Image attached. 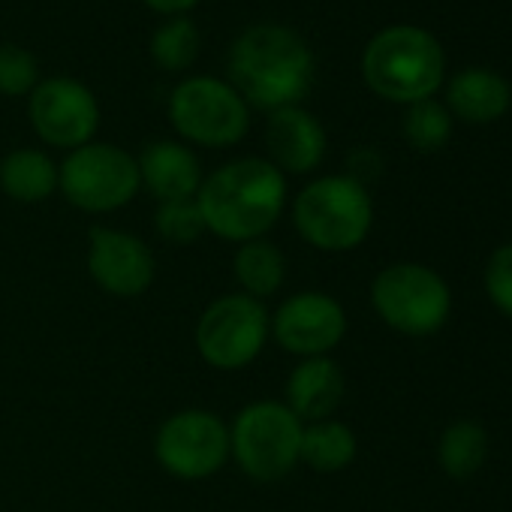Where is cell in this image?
Returning a JSON list of instances; mask_svg holds the SVG:
<instances>
[{
    "label": "cell",
    "mask_w": 512,
    "mask_h": 512,
    "mask_svg": "<svg viewBox=\"0 0 512 512\" xmlns=\"http://www.w3.org/2000/svg\"><path fill=\"white\" fill-rule=\"evenodd\" d=\"M317 79V58L302 34L284 25H253L229 49V85L253 109L299 106Z\"/></svg>",
    "instance_id": "6da1fadb"
},
{
    "label": "cell",
    "mask_w": 512,
    "mask_h": 512,
    "mask_svg": "<svg viewBox=\"0 0 512 512\" xmlns=\"http://www.w3.org/2000/svg\"><path fill=\"white\" fill-rule=\"evenodd\" d=\"M196 205L205 229L226 241L263 238L284 214L287 175L263 157H241L199 184Z\"/></svg>",
    "instance_id": "7a4b0ae2"
},
{
    "label": "cell",
    "mask_w": 512,
    "mask_h": 512,
    "mask_svg": "<svg viewBox=\"0 0 512 512\" xmlns=\"http://www.w3.org/2000/svg\"><path fill=\"white\" fill-rule=\"evenodd\" d=\"M362 76L377 97L410 106L437 94L446 79V55L431 31L392 25L365 46Z\"/></svg>",
    "instance_id": "3957f363"
},
{
    "label": "cell",
    "mask_w": 512,
    "mask_h": 512,
    "mask_svg": "<svg viewBox=\"0 0 512 512\" xmlns=\"http://www.w3.org/2000/svg\"><path fill=\"white\" fill-rule=\"evenodd\" d=\"M299 235L326 253L356 250L374 223V202L368 187L350 175H326L311 181L293 205Z\"/></svg>",
    "instance_id": "277c9868"
},
{
    "label": "cell",
    "mask_w": 512,
    "mask_h": 512,
    "mask_svg": "<svg viewBox=\"0 0 512 512\" xmlns=\"http://www.w3.org/2000/svg\"><path fill=\"white\" fill-rule=\"evenodd\" d=\"M302 419L281 401L247 404L229 428V455L256 482H278L299 464Z\"/></svg>",
    "instance_id": "5b68a950"
},
{
    "label": "cell",
    "mask_w": 512,
    "mask_h": 512,
    "mask_svg": "<svg viewBox=\"0 0 512 512\" xmlns=\"http://www.w3.org/2000/svg\"><path fill=\"white\" fill-rule=\"evenodd\" d=\"M371 305L389 329L425 338L446 326L452 293L434 269L422 263H395L374 278Z\"/></svg>",
    "instance_id": "8992f818"
},
{
    "label": "cell",
    "mask_w": 512,
    "mask_h": 512,
    "mask_svg": "<svg viewBox=\"0 0 512 512\" xmlns=\"http://www.w3.org/2000/svg\"><path fill=\"white\" fill-rule=\"evenodd\" d=\"M172 127L202 148H229L250 127V106L241 94L214 76H190L169 97Z\"/></svg>",
    "instance_id": "52a82bcc"
},
{
    "label": "cell",
    "mask_w": 512,
    "mask_h": 512,
    "mask_svg": "<svg viewBox=\"0 0 512 512\" xmlns=\"http://www.w3.org/2000/svg\"><path fill=\"white\" fill-rule=\"evenodd\" d=\"M58 187L82 211H115L133 202V196L139 193V163L118 145L88 142L70 151V157L58 169Z\"/></svg>",
    "instance_id": "ba28073f"
},
{
    "label": "cell",
    "mask_w": 512,
    "mask_h": 512,
    "mask_svg": "<svg viewBox=\"0 0 512 512\" xmlns=\"http://www.w3.org/2000/svg\"><path fill=\"white\" fill-rule=\"evenodd\" d=\"M269 338V314L263 302L244 293L211 302L196 323V350L217 371H238L260 356Z\"/></svg>",
    "instance_id": "9c48e42d"
},
{
    "label": "cell",
    "mask_w": 512,
    "mask_h": 512,
    "mask_svg": "<svg viewBox=\"0 0 512 512\" xmlns=\"http://www.w3.org/2000/svg\"><path fill=\"white\" fill-rule=\"evenodd\" d=\"M154 452L166 473L178 479H205L229 458V428L208 410H181L160 425Z\"/></svg>",
    "instance_id": "30bf717a"
},
{
    "label": "cell",
    "mask_w": 512,
    "mask_h": 512,
    "mask_svg": "<svg viewBox=\"0 0 512 512\" xmlns=\"http://www.w3.org/2000/svg\"><path fill=\"white\" fill-rule=\"evenodd\" d=\"M31 124L55 148H82L100 127V103L88 85L70 76L46 79L31 94Z\"/></svg>",
    "instance_id": "8fae6325"
},
{
    "label": "cell",
    "mask_w": 512,
    "mask_h": 512,
    "mask_svg": "<svg viewBox=\"0 0 512 512\" xmlns=\"http://www.w3.org/2000/svg\"><path fill=\"white\" fill-rule=\"evenodd\" d=\"M275 341L281 350L314 359L335 350L347 335V314L341 302L326 293H299L287 299L272 320Z\"/></svg>",
    "instance_id": "7c38bea8"
},
{
    "label": "cell",
    "mask_w": 512,
    "mask_h": 512,
    "mask_svg": "<svg viewBox=\"0 0 512 512\" xmlns=\"http://www.w3.org/2000/svg\"><path fill=\"white\" fill-rule=\"evenodd\" d=\"M88 272L109 296L136 299L154 281V253L142 238L130 232L94 226L88 247Z\"/></svg>",
    "instance_id": "4fadbf2b"
},
{
    "label": "cell",
    "mask_w": 512,
    "mask_h": 512,
    "mask_svg": "<svg viewBox=\"0 0 512 512\" xmlns=\"http://www.w3.org/2000/svg\"><path fill=\"white\" fill-rule=\"evenodd\" d=\"M326 130L323 124L305 112L302 106H287L269 115L266 124V148L269 163L278 166L284 175H308L314 172L326 157Z\"/></svg>",
    "instance_id": "5bb4252c"
},
{
    "label": "cell",
    "mask_w": 512,
    "mask_h": 512,
    "mask_svg": "<svg viewBox=\"0 0 512 512\" xmlns=\"http://www.w3.org/2000/svg\"><path fill=\"white\" fill-rule=\"evenodd\" d=\"M139 163V181L160 199V202H175V199H193L202 184V166L190 148L181 142H151L145 151L136 157Z\"/></svg>",
    "instance_id": "9a60e30c"
},
{
    "label": "cell",
    "mask_w": 512,
    "mask_h": 512,
    "mask_svg": "<svg viewBox=\"0 0 512 512\" xmlns=\"http://www.w3.org/2000/svg\"><path fill=\"white\" fill-rule=\"evenodd\" d=\"M452 118H461L467 124H491L503 118L512 106V88L509 82L485 67H467L455 73L446 85V103Z\"/></svg>",
    "instance_id": "2e32d148"
},
{
    "label": "cell",
    "mask_w": 512,
    "mask_h": 512,
    "mask_svg": "<svg viewBox=\"0 0 512 512\" xmlns=\"http://www.w3.org/2000/svg\"><path fill=\"white\" fill-rule=\"evenodd\" d=\"M344 371L329 356H314L296 365L287 380V407L308 422L329 419L344 401Z\"/></svg>",
    "instance_id": "e0dca14e"
},
{
    "label": "cell",
    "mask_w": 512,
    "mask_h": 512,
    "mask_svg": "<svg viewBox=\"0 0 512 512\" xmlns=\"http://www.w3.org/2000/svg\"><path fill=\"white\" fill-rule=\"evenodd\" d=\"M0 187L16 202H43L58 187V166L46 151L16 148L0 160Z\"/></svg>",
    "instance_id": "ac0fdd59"
},
{
    "label": "cell",
    "mask_w": 512,
    "mask_h": 512,
    "mask_svg": "<svg viewBox=\"0 0 512 512\" xmlns=\"http://www.w3.org/2000/svg\"><path fill=\"white\" fill-rule=\"evenodd\" d=\"M232 272H235V281L241 284L244 296L260 302L281 290V284L287 278V260L272 241L253 238V241L238 244Z\"/></svg>",
    "instance_id": "d6986e66"
},
{
    "label": "cell",
    "mask_w": 512,
    "mask_h": 512,
    "mask_svg": "<svg viewBox=\"0 0 512 512\" xmlns=\"http://www.w3.org/2000/svg\"><path fill=\"white\" fill-rule=\"evenodd\" d=\"M359 452L356 434L350 425L335 422V419H323V422H311L302 431V449H299V461H305L311 470L320 473H338L344 467L353 464Z\"/></svg>",
    "instance_id": "ffe728a7"
},
{
    "label": "cell",
    "mask_w": 512,
    "mask_h": 512,
    "mask_svg": "<svg viewBox=\"0 0 512 512\" xmlns=\"http://www.w3.org/2000/svg\"><path fill=\"white\" fill-rule=\"evenodd\" d=\"M488 458V434L479 422L473 419H458L452 422L437 443V461L443 473L464 479L473 476Z\"/></svg>",
    "instance_id": "44dd1931"
},
{
    "label": "cell",
    "mask_w": 512,
    "mask_h": 512,
    "mask_svg": "<svg viewBox=\"0 0 512 512\" xmlns=\"http://www.w3.org/2000/svg\"><path fill=\"white\" fill-rule=\"evenodd\" d=\"M199 55V28L187 16L166 19L151 37V58L166 73L187 70Z\"/></svg>",
    "instance_id": "7402d4cb"
},
{
    "label": "cell",
    "mask_w": 512,
    "mask_h": 512,
    "mask_svg": "<svg viewBox=\"0 0 512 512\" xmlns=\"http://www.w3.org/2000/svg\"><path fill=\"white\" fill-rule=\"evenodd\" d=\"M452 136V115L443 103H437L434 97L428 100H419V103H410L407 112H404V139L422 151V154H431V151H440Z\"/></svg>",
    "instance_id": "603a6c76"
},
{
    "label": "cell",
    "mask_w": 512,
    "mask_h": 512,
    "mask_svg": "<svg viewBox=\"0 0 512 512\" xmlns=\"http://www.w3.org/2000/svg\"><path fill=\"white\" fill-rule=\"evenodd\" d=\"M157 232L169 244H193L205 232L202 211L193 199H175V202H160L157 208Z\"/></svg>",
    "instance_id": "cb8c5ba5"
},
{
    "label": "cell",
    "mask_w": 512,
    "mask_h": 512,
    "mask_svg": "<svg viewBox=\"0 0 512 512\" xmlns=\"http://www.w3.org/2000/svg\"><path fill=\"white\" fill-rule=\"evenodd\" d=\"M40 85V64L22 46H0V94L25 97Z\"/></svg>",
    "instance_id": "d4e9b609"
},
{
    "label": "cell",
    "mask_w": 512,
    "mask_h": 512,
    "mask_svg": "<svg viewBox=\"0 0 512 512\" xmlns=\"http://www.w3.org/2000/svg\"><path fill=\"white\" fill-rule=\"evenodd\" d=\"M485 293L488 302L512 320V244H500L485 266Z\"/></svg>",
    "instance_id": "484cf974"
},
{
    "label": "cell",
    "mask_w": 512,
    "mask_h": 512,
    "mask_svg": "<svg viewBox=\"0 0 512 512\" xmlns=\"http://www.w3.org/2000/svg\"><path fill=\"white\" fill-rule=\"evenodd\" d=\"M347 166H350V178L359 181V184H365V181H371V178L380 175L383 160H380V154L371 151V148H356V151L350 154Z\"/></svg>",
    "instance_id": "4316f807"
},
{
    "label": "cell",
    "mask_w": 512,
    "mask_h": 512,
    "mask_svg": "<svg viewBox=\"0 0 512 512\" xmlns=\"http://www.w3.org/2000/svg\"><path fill=\"white\" fill-rule=\"evenodd\" d=\"M142 4L148 7V10H154V13H160V16H169V19H175V16H184V13H190L199 0H142Z\"/></svg>",
    "instance_id": "83f0119b"
}]
</instances>
